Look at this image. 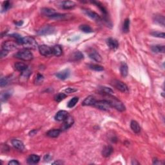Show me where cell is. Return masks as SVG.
Returning <instances> with one entry per match:
<instances>
[{
  "label": "cell",
  "mask_w": 165,
  "mask_h": 165,
  "mask_svg": "<svg viewBox=\"0 0 165 165\" xmlns=\"http://www.w3.org/2000/svg\"><path fill=\"white\" fill-rule=\"evenodd\" d=\"M11 3L9 1H5L3 4V6H2V10H3V11H7V10H9L10 7H11Z\"/></svg>",
  "instance_id": "cell-41"
},
{
  "label": "cell",
  "mask_w": 165,
  "mask_h": 165,
  "mask_svg": "<svg viewBox=\"0 0 165 165\" xmlns=\"http://www.w3.org/2000/svg\"><path fill=\"white\" fill-rule=\"evenodd\" d=\"M107 44L108 47L110 49H112V50H115V49H117L118 48V46H119L118 41L116 39L112 38H110L107 39Z\"/></svg>",
  "instance_id": "cell-13"
},
{
  "label": "cell",
  "mask_w": 165,
  "mask_h": 165,
  "mask_svg": "<svg viewBox=\"0 0 165 165\" xmlns=\"http://www.w3.org/2000/svg\"><path fill=\"white\" fill-rule=\"evenodd\" d=\"M91 2H92V3L95 4L96 5H97L98 7H99V9L101 10V12H103V14H104L105 17L107 16V9H106L105 8V7H103V5H102L99 3V2H98V1H91Z\"/></svg>",
  "instance_id": "cell-37"
},
{
  "label": "cell",
  "mask_w": 165,
  "mask_h": 165,
  "mask_svg": "<svg viewBox=\"0 0 165 165\" xmlns=\"http://www.w3.org/2000/svg\"><path fill=\"white\" fill-rule=\"evenodd\" d=\"M70 71L69 69H65L56 74V77L61 80H65L70 76Z\"/></svg>",
  "instance_id": "cell-12"
},
{
  "label": "cell",
  "mask_w": 165,
  "mask_h": 165,
  "mask_svg": "<svg viewBox=\"0 0 165 165\" xmlns=\"http://www.w3.org/2000/svg\"><path fill=\"white\" fill-rule=\"evenodd\" d=\"M43 81H44V76L42 74H38L35 78L34 83H35V84L36 85H41V83L43 82Z\"/></svg>",
  "instance_id": "cell-38"
},
{
  "label": "cell",
  "mask_w": 165,
  "mask_h": 165,
  "mask_svg": "<svg viewBox=\"0 0 165 165\" xmlns=\"http://www.w3.org/2000/svg\"><path fill=\"white\" fill-rule=\"evenodd\" d=\"M80 30L85 33H92L93 32L92 28L87 25H82L80 27Z\"/></svg>",
  "instance_id": "cell-32"
},
{
  "label": "cell",
  "mask_w": 165,
  "mask_h": 165,
  "mask_svg": "<svg viewBox=\"0 0 165 165\" xmlns=\"http://www.w3.org/2000/svg\"><path fill=\"white\" fill-rule=\"evenodd\" d=\"M130 127H131L133 132H135V134H139L141 132V127H140L139 123L135 121H132L130 123Z\"/></svg>",
  "instance_id": "cell-24"
},
{
  "label": "cell",
  "mask_w": 165,
  "mask_h": 165,
  "mask_svg": "<svg viewBox=\"0 0 165 165\" xmlns=\"http://www.w3.org/2000/svg\"><path fill=\"white\" fill-rule=\"evenodd\" d=\"M12 144L16 149L20 150V151H23L25 149V145L23 143V142L19 141L18 139H12Z\"/></svg>",
  "instance_id": "cell-16"
},
{
  "label": "cell",
  "mask_w": 165,
  "mask_h": 165,
  "mask_svg": "<svg viewBox=\"0 0 165 165\" xmlns=\"http://www.w3.org/2000/svg\"><path fill=\"white\" fill-rule=\"evenodd\" d=\"M16 58L19 60L29 61L33 59V54L28 49H23V50L18 52L16 54Z\"/></svg>",
  "instance_id": "cell-3"
},
{
  "label": "cell",
  "mask_w": 165,
  "mask_h": 165,
  "mask_svg": "<svg viewBox=\"0 0 165 165\" xmlns=\"http://www.w3.org/2000/svg\"><path fill=\"white\" fill-rule=\"evenodd\" d=\"M63 164V162L60 161H55L54 162H53L52 164Z\"/></svg>",
  "instance_id": "cell-46"
},
{
  "label": "cell",
  "mask_w": 165,
  "mask_h": 165,
  "mask_svg": "<svg viewBox=\"0 0 165 165\" xmlns=\"http://www.w3.org/2000/svg\"><path fill=\"white\" fill-rule=\"evenodd\" d=\"M52 159V157L49 154H46L45 156H44V160L45 161H48Z\"/></svg>",
  "instance_id": "cell-45"
},
{
  "label": "cell",
  "mask_w": 165,
  "mask_h": 165,
  "mask_svg": "<svg viewBox=\"0 0 165 165\" xmlns=\"http://www.w3.org/2000/svg\"><path fill=\"white\" fill-rule=\"evenodd\" d=\"M152 50L154 52L156 53H164L165 52V47L164 45H155L152 46L151 47Z\"/></svg>",
  "instance_id": "cell-27"
},
{
  "label": "cell",
  "mask_w": 165,
  "mask_h": 165,
  "mask_svg": "<svg viewBox=\"0 0 165 165\" xmlns=\"http://www.w3.org/2000/svg\"><path fill=\"white\" fill-rule=\"evenodd\" d=\"M106 97L107 99L106 100H107L108 102L110 103L111 107L115 108V109L117 110L118 111L120 112H123L126 110V108H125V106L123 105V103L120 100H119L117 98L113 97L112 95H106Z\"/></svg>",
  "instance_id": "cell-1"
},
{
  "label": "cell",
  "mask_w": 165,
  "mask_h": 165,
  "mask_svg": "<svg viewBox=\"0 0 165 165\" xmlns=\"http://www.w3.org/2000/svg\"><path fill=\"white\" fill-rule=\"evenodd\" d=\"M17 47H18L17 43L13 42V41H7L4 42L3 45H2V49L7 52L15 50V49L17 48Z\"/></svg>",
  "instance_id": "cell-8"
},
{
  "label": "cell",
  "mask_w": 165,
  "mask_h": 165,
  "mask_svg": "<svg viewBox=\"0 0 165 165\" xmlns=\"http://www.w3.org/2000/svg\"><path fill=\"white\" fill-rule=\"evenodd\" d=\"M21 45H23L25 48L28 49V50H34L38 48V43L36 41L30 36H26L23 38Z\"/></svg>",
  "instance_id": "cell-2"
},
{
  "label": "cell",
  "mask_w": 165,
  "mask_h": 165,
  "mask_svg": "<svg viewBox=\"0 0 165 165\" xmlns=\"http://www.w3.org/2000/svg\"><path fill=\"white\" fill-rule=\"evenodd\" d=\"M74 121L73 117L72 116H70V115H69V116H68L65 121H64L62 129L64 130L68 129L69 128H70L74 124Z\"/></svg>",
  "instance_id": "cell-14"
},
{
  "label": "cell",
  "mask_w": 165,
  "mask_h": 165,
  "mask_svg": "<svg viewBox=\"0 0 165 165\" xmlns=\"http://www.w3.org/2000/svg\"><path fill=\"white\" fill-rule=\"evenodd\" d=\"M41 14H42L43 16L49 17V18H50L51 16H54V14H57V12H56V11L54 9L50 8H46V7L45 8L41 9Z\"/></svg>",
  "instance_id": "cell-15"
},
{
  "label": "cell",
  "mask_w": 165,
  "mask_h": 165,
  "mask_svg": "<svg viewBox=\"0 0 165 165\" xmlns=\"http://www.w3.org/2000/svg\"><path fill=\"white\" fill-rule=\"evenodd\" d=\"M154 22H156V23L158 25H160L162 27H164V17L161 15H156L154 16Z\"/></svg>",
  "instance_id": "cell-28"
},
{
  "label": "cell",
  "mask_w": 165,
  "mask_h": 165,
  "mask_svg": "<svg viewBox=\"0 0 165 165\" xmlns=\"http://www.w3.org/2000/svg\"><path fill=\"white\" fill-rule=\"evenodd\" d=\"M9 83V79L7 78H1V81H0V86L1 87H5Z\"/></svg>",
  "instance_id": "cell-40"
},
{
  "label": "cell",
  "mask_w": 165,
  "mask_h": 165,
  "mask_svg": "<svg viewBox=\"0 0 165 165\" xmlns=\"http://www.w3.org/2000/svg\"><path fill=\"white\" fill-rule=\"evenodd\" d=\"M23 21H19V22H16V24L18 26H21L22 25H23Z\"/></svg>",
  "instance_id": "cell-47"
},
{
  "label": "cell",
  "mask_w": 165,
  "mask_h": 165,
  "mask_svg": "<svg viewBox=\"0 0 165 165\" xmlns=\"http://www.w3.org/2000/svg\"><path fill=\"white\" fill-rule=\"evenodd\" d=\"M68 16V14L57 13V14H54V16H51L50 18L55 19H65L66 18H67Z\"/></svg>",
  "instance_id": "cell-34"
},
{
  "label": "cell",
  "mask_w": 165,
  "mask_h": 165,
  "mask_svg": "<svg viewBox=\"0 0 165 165\" xmlns=\"http://www.w3.org/2000/svg\"><path fill=\"white\" fill-rule=\"evenodd\" d=\"M15 68L18 71L23 72L27 70V65L23 63H16L15 64Z\"/></svg>",
  "instance_id": "cell-29"
},
{
  "label": "cell",
  "mask_w": 165,
  "mask_h": 165,
  "mask_svg": "<svg viewBox=\"0 0 165 165\" xmlns=\"http://www.w3.org/2000/svg\"><path fill=\"white\" fill-rule=\"evenodd\" d=\"M83 12L87 15V16L89 17L91 19H94V20L97 21H100L101 20V17L98 15L97 13H95V12H93L92 11H90V10H88V9H83Z\"/></svg>",
  "instance_id": "cell-11"
},
{
  "label": "cell",
  "mask_w": 165,
  "mask_h": 165,
  "mask_svg": "<svg viewBox=\"0 0 165 165\" xmlns=\"http://www.w3.org/2000/svg\"><path fill=\"white\" fill-rule=\"evenodd\" d=\"M151 35H152L154 37H157V38H164V32H160L158 31H154L151 32Z\"/></svg>",
  "instance_id": "cell-39"
},
{
  "label": "cell",
  "mask_w": 165,
  "mask_h": 165,
  "mask_svg": "<svg viewBox=\"0 0 165 165\" xmlns=\"http://www.w3.org/2000/svg\"><path fill=\"white\" fill-rule=\"evenodd\" d=\"M61 132V130L60 129H53L50 130L46 132V135L52 138H56L58 137L60 135Z\"/></svg>",
  "instance_id": "cell-23"
},
{
  "label": "cell",
  "mask_w": 165,
  "mask_h": 165,
  "mask_svg": "<svg viewBox=\"0 0 165 165\" xmlns=\"http://www.w3.org/2000/svg\"><path fill=\"white\" fill-rule=\"evenodd\" d=\"M120 73L123 77H127L129 73V67L125 63H122L120 66Z\"/></svg>",
  "instance_id": "cell-25"
},
{
  "label": "cell",
  "mask_w": 165,
  "mask_h": 165,
  "mask_svg": "<svg viewBox=\"0 0 165 165\" xmlns=\"http://www.w3.org/2000/svg\"><path fill=\"white\" fill-rule=\"evenodd\" d=\"M93 106L95 108H97V109L104 110V111H108V110H109L112 108L110 103L106 99L96 101Z\"/></svg>",
  "instance_id": "cell-4"
},
{
  "label": "cell",
  "mask_w": 165,
  "mask_h": 165,
  "mask_svg": "<svg viewBox=\"0 0 165 165\" xmlns=\"http://www.w3.org/2000/svg\"><path fill=\"white\" fill-rule=\"evenodd\" d=\"M78 101H79V97H73L72 99H71L69 101V102L68 103V104H67L68 108H71L74 107L76 104H77Z\"/></svg>",
  "instance_id": "cell-35"
},
{
  "label": "cell",
  "mask_w": 165,
  "mask_h": 165,
  "mask_svg": "<svg viewBox=\"0 0 165 165\" xmlns=\"http://www.w3.org/2000/svg\"><path fill=\"white\" fill-rule=\"evenodd\" d=\"M99 92L105 95H112L114 94V91L112 88L107 87H100L99 88Z\"/></svg>",
  "instance_id": "cell-26"
},
{
  "label": "cell",
  "mask_w": 165,
  "mask_h": 165,
  "mask_svg": "<svg viewBox=\"0 0 165 165\" xmlns=\"http://www.w3.org/2000/svg\"><path fill=\"white\" fill-rule=\"evenodd\" d=\"M56 32V28L50 25H46L39 29L38 31V34L39 36H46L54 34Z\"/></svg>",
  "instance_id": "cell-7"
},
{
  "label": "cell",
  "mask_w": 165,
  "mask_h": 165,
  "mask_svg": "<svg viewBox=\"0 0 165 165\" xmlns=\"http://www.w3.org/2000/svg\"><path fill=\"white\" fill-rule=\"evenodd\" d=\"M53 54L56 56H60L63 53L62 48L60 45H55L52 47Z\"/></svg>",
  "instance_id": "cell-30"
},
{
  "label": "cell",
  "mask_w": 165,
  "mask_h": 165,
  "mask_svg": "<svg viewBox=\"0 0 165 165\" xmlns=\"http://www.w3.org/2000/svg\"><path fill=\"white\" fill-rule=\"evenodd\" d=\"M88 56L92 60L97 61V62L100 63L102 61L101 56L94 49H90V50L88 51Z\"/></svg>",
  "instance_id": "cell-10"
},
{
  "label": "cell",
  "mask_w": 165,
  "mask_h": 165,
  "mask_svg": "<svg viewBox=\"0 0 165 165\" xmlns=\"http://www.w3.org/2000/svg\"><path fill=\"white\" fill-rule=\"evenodd\" d=\"M76 91H78V89H76L75 88H67L65 90V92L67 93H74L76 92Z\"/></svg>",
  "instance_id": "cell-42"
},
{
  "label": "cell",
  "mask_w": 165,
  "mask_h": 165,
  "mask_svg": "<svg viewBox=\"0 0 165 165\" xmlns=\"http://www.w3.org/2000/svg\"><path fill=\"white\" fill-rule=\"evenodd\" d=\"M112 85L114 86L115 88H116L117 90H120L121 92H122L127 93V92H129V91L128 86L125 84V83H124L119 80H115L113 81Z\"/></svg>",
  "instance_id": "cell-6"
},
{
  "label": "cell",
  "mask_w": 165,
  "mask_h": 165,
  "mask_svg": "<svg viewBox=\"0 0 165 165\" xmlns=\"http://www.w3.org/2000/svg\"><path fill=\"white\" fill-rule=\"evenodd\" d=\"M130 21L129 19H126L124 21V23L123 25V32L125 33L129 32L130 30Z\"/></svg>",
  "instance_id": "cell-31"
},
{
  "label": "cell",
  "mask_w": 165,
  "mask_h": 165,
  "mask_svg": "<svg viewBox=\"0 0 165 165\" xmlns=\"http://www.w3.org/2000/svg\"><path fill=\"white\" fill-rule=\"evenodd\" d=\"M69 116V114L67 111H65V110H60L58 112H57V114H56L55 119L58 121H64L66 118Z\"/></svg>",
  "instance_id": "cell-9"
},
{
  "label": "cell",
  "mask_w": 165,
  "mask_h": 165,
  "mask_svg": "<svg viewBox=\"0 0 165 165\" xmlns=\"http://www.w3.org/2000/svg\"><path fill=\"white\" fill-rule=\"evenodd\" d=\"M113 151H114V149H113L112 146H110V145L105 146L104 148H103V151H102L103 156L105 157H108L112 154Z\"/></svg>",
  "instance_id": "cell-19"
},
{
  "label": "cell",
  "mask_w": 165,
  "mask_h": 165,
  "mask_svg": "<svg viewBox=\"0 0 165 165\" xmlns=\"http://www.w3.org/2000/svg\"><path fill=\"white\" fill-rule=\"evenodd\" d=\"M66 97V95L64 93H59L54 96V100L56 102H61Z\"/></svg>",
  "instance_id": "cell-33"
},
{
  "label": "cell",
  "mask_w": 165,
  "mask_h": 165,
  "mask_svg": "<svg viewBox=\"0 0 165 165\" xmlns=\"http://www.w3.org/2000/svg\"><path fill=\"white\" fill-rule=\"evenodd\" d=\"M16 164H19V162L16 161V160H12V161L9 162V165H16Z\"/></svg>",
  "instance_id": "cell-43"
},
{
  "label": "cell",
  "mask_w": 165,
  "mask_h": 165,
  "mask_svg": "<svg viewBox=\"0 0 165 165\" xmlns=\"http://www.w3.org/2000/svg\"><path fill=\"white\" fill-rule=\"evenodd\" d=\"M8 53H9V52H7L5 50H2L1 52V58H2L5 57V56H7V54H8Z\"/></svg>",
  "instance_id": "cell-44"
},
{
  "label": "cell",
  "mask_w": 165,
  "mask_h": 165,
  "mask_svg": "<svg viewBox=\"0 0 165 165\" xmlns=\"http://www.w3.org/2000/svg\"><path fill=\"white\" fill-rule=\"evenodd\" d=\"M83 58H84V56H83V54L80 51H76L72 54V56L70 57V60L76 61H80V60H83Z\"/></svg>",
  "instance_id": "cell-21"
},
{
  "label": "cell",
  "mask_w": 165,
  "mask_h": 165,
  "mask_svg": "<svg viewBox=\"0 0 165 165\" xmlns=\"http://www.w3.org/2000/svg\"><path fill=\"white\" fill-rule=\"evenodd\" d=\"M88 66H89L90 69L95 71H98V72H100V71H103L104 70V68H103L102 66H100L99 65H95V64H90Z\"/></svg>",
  "instance_id": "cell-36"
},
{
  "label": "cell",
  "mask_w": 165,
  "mask_h": 165,
  "mask_svg": "<svg viewBox=\"0 0 165 165\" xmlns=\"http://www.w3.org/2000/svg\"><path fill=\"white\" fill-rule=\"evenodd\" d=\"M76 6V3L72 1H64L61 2L60 7L63 9H71Z\"/></svg>",
  "instance_id": "cell-17"
},
{
  "label": "cell",
  "mask_w": 165,
  "mask_h": 165,
  "mask_svg": "<svg viewBox=\"0 0 165 165\" xmlns=\"http://www.w3.org/2000/svg\"><path fill=\"white\" fill-rule=\"evenodd\" d=\"M12 94V90H7L4 91V92L1 93V100L2 102L7 101L10 97H11Z\"/></svg>",
  "instance_id": "cell-22"
},
{
  "label": "cell",
  "mask_w": 165,
  "mask_h": 165,
  "mask_svg": "<svg viewBox=\"0 0 165 165\" xmlns=\"http://www.w3.org/2000/svg\"><path fill=\"white\" fill-rule=\"evenodd\" d=\"M96 100L93 95H89L85 98V99L82 103L83 106H91L94 105Z\"/></svg>",
  "instance_id": "cell-20"
},
{
  "label": "cell",
  "mask_w": 165,
  "mask_h": 165,
  "mask_svg": "<svg viewBox=\"0 0 165 165\" xmlns=\"http://www.w3.org/2000/svg\"><path fill=\"white\" fill-rule=\"evenodd\" d=\"M38 48L39 53H40L42 56H45V57H50V56L54 55L52 47L51 48L49 46L43 45L39 46Z\"/></svg>",
  "instance_id": "cell-5"
},
{
  "label": "cell",
  "mask_w": 165,
  "mask_h": 165,
  "mask_svg": "<svg viewBox=\"0 0 165 165\" xmlns=\"http://www.w3.org/2000/svg\"><path fill=\"white\" fill-rule=\"evenodd\" d=\"M40 161V157L38 155L32 154L27 158V162L29 164H36Z\"/></svg>",
  "instance_id": "cell-18"
}]
</instances>
